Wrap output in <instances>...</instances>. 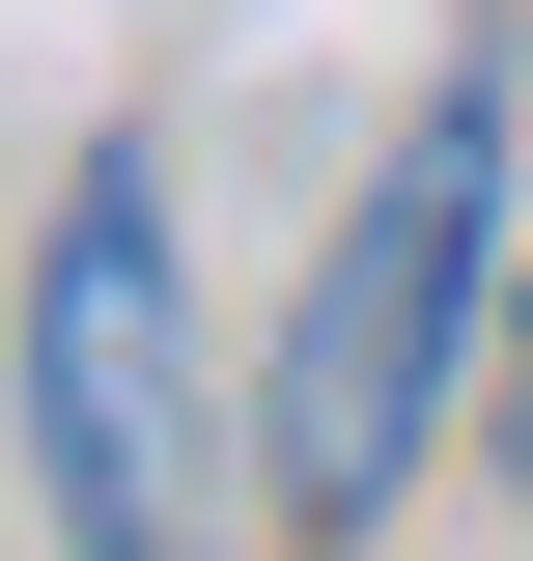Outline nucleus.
Masks as SVG:
<instances>
[{"label": "nucleus", "mask_w": 533, "mask_h": 561, "mask_svg": "<svg viewBox=\"0 0 533 561\" xmlns=\"http://www.w3.org/2000/svg\"><path fill=\"white\" fill-rule=\"evenodd\" d=\"M506 421H533V337H506Z\"/></svg>", "instance_id": "obj_3"}, {"label": "nucleus", "mask_w": 533, "mask_h": 561, "mask_svg": "<svg viewBox=\"0 0 533 561\" xmlns=\"http://www.w3.org/2000/svg\"><path fill=\"white\" fill-rule=\"evenodd\" d=\"M477 280H506V84L450 57L394 113V169L337 197L309 309H281V505H309V534H365V505L421 478V421H450V365H477Z\"/></svg>", "instance_id": "obj_1"}, {"label": "nucleus", "mask_w": 533, "mask_h": 561, "mask_svg": "<svg viewBox=\"0 0 533 561\" xmlns=\"http://www.w3.org/2000/svg\"><path fill=\"white\" fill-rule=\"evenodd\" d=\"M29 478H57V561L197 534V280H169V169L140 140L29 225Z\"/></svg>", "instance_id": "obj_2"}]
</instances>
